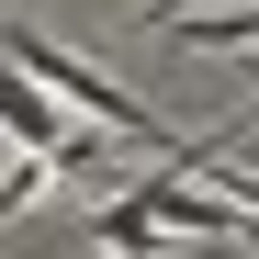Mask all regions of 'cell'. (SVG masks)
Here are the masks:
<instances>
[{
  "label": "cell",
  "instance_id": "3",
  "mask_svg": "<svg viewBox=\"0 0 259 259\" xmlns=\"http://www.w3.org/2000/svg\"><path fill=\"white\" fill-rule=\"evenodd\" d=\"M91 237H102L113 259H158V214L124 192V203H102V214H91Z\"/></svg>",
  "mask_w": 259,
  "mask_h": 259
},
{
  "label": "cell",
  "instance_id": "1",
  "mask_svg": "<svg viewBox=\"0 0 259 259\" xmlns=\"http://www.w3.org/2000/svg\"><path fill=\"white\" fill-rule=\"evenodd\" d=\"M0 57H12L23 79H34V91H46L57 113H79V124H102V136H136V147H181V136H169V124L136 102V91H113V79L91 68V57H68V46H46V34H34V23H12V12H0Z\"/></svg>",
  "mask_w": 259,
  "mask_h": 259
},
{
  "label": "cell",
  "instance_id": "2",
  "mask_svg": "<svg viewBox=\"0 0 259 259\" xmlns=\"http://www.w3.org/2000/svg\"><path fill=\"white\" fill-rule=\"evenodd\" d=\"M68 124H79V113H57V102L34 91V79H23L12 57H0V136H12L23 158H46V169H57V147H68Z\"/></svg>",
  "mask_w": 259,
  "mask_h": 259
}]
</instances>
